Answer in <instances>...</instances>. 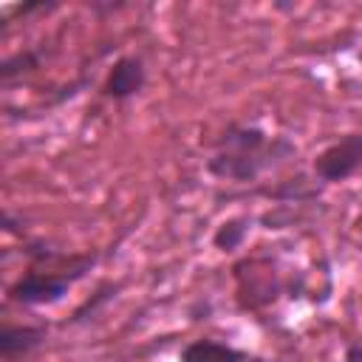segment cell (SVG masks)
Masks as SVG:
<instances>
[{
	"mask_svg": "<svg viewBox=\"0 0 362 362\" xmlns=\"http://www.w3.org/2000/svg\"><path fill=\"white\" fill-rule=\"evenodd\" d=\"M48 337L45 325H14L6 322L0 328V356L3 359H17V356H28L31 351H37Z\"/></svg>",
	"mask_w": 362,
	"mask_h": 362,
	"instance_id": "6",
	"label": "cell"
},
{
	"mask_svg": "<svg viewBox=\"0 0 362 362\" xmlns=\"http://www.w3.org/2000/svg\"><path fill=\"white\" fill-rule=\"evenodd\" d=\"M249 226H252V218H249V215H238V218L223 221V223L212 232V246L221 249V252H235V249L246 240Z\"/></svg>",
	"mask_w": 362,
	"mask_h": 362,
	"instance_id": "10",
	"label": "cell"
},
{
	"mask_svg": "<svg viewBox=\"0 0 362 362\" xmlns=\"http://www.w3.org/2000/svg\"><path fill=\"white\" fill-rule=\"evenodd\" d=\"M144 85H147V68H144L141 57L127 54L110 65V71L102 82V96L110 102H127V99L139 96L144 90Z\"/></svg>",
	"mask_w": 362,
	"mask_h": 362,
	"instance_id": "5",
	"label": "cell"
},
{
	"mask_svg": "<svg viewBox=\"0 0 362 362\" xmlns=\"http://www.w3.org/2000/svg\"><path fill=\"white\" fill-rule=\"evenodd\" d=\"M110 297H116V286H105L102 291H99V297H93V300H88L76 314H74V322H79L82 317H85V311H96V305H102L105 300H110Z\"/></svg>",
	"mask_w": 362,
	"mask_h": 362,
	"instance_id": "11",
	"label": "cell"
},
{
	"mask_svg": "<svg viewBox=\"0 0 362 362\" xmlns=\"http://www.w3.org/2000/svg\"><path fill=\"white\" fill-rule=\"evenodd\" d=\"M320 192H322V184H320L317 178L311 181V178L303 175V173H297L294 178L277 181L274 187L263 189V195L272 198V201H277V204H308V201H317Z\"/></svg>",
	"mask_w": 362,
	"mask_h": 362,
	"instance_id": "8",
	"label": "cell"
},
{
	"mask_svg": "<svg viewBox=\"0 0 362 362\" xmlns=\"http://www.w3.org/2000/svg\"><path fill=\"white\" fill-rule=\"evenodd\" d=\"M359 122H362V113H359Z\"/></svg>",
	"mask_w": 362,
	"mask_h": 362,
	"instance_id": "15",
	"label": "cell"
},
{
	"mask_svg": "<svg viewBox=\"0 0 362 362\" xmlns=\"http://www.w3.org/2000/svg\"><path fill=\"white\" fill-rule=\"evenodd\" d=\"M359 62H362V51H359Z\"/></svg>",
	"mask_w": 362,
	"mask_h": 362,
	"instance_id": "14",
	"label": "cell"
},
{
	"mask_svg": "<svg viewBox=\"0 0 362 362\" xmlns=\"http://www.w3.org/2000/svg\"><path fill=\"white\" fill-rule=\"evenodd\" d=\"M345 362H362V342L348 345V351H345Z\"/></svg>",
	"mask_w": 362,
	"mask_h": 362,
	"instance_id": "13",
	"label": "cell"
},
{
	"mask_svg": "<svg viewBox=\"0 0 362 362\" xmlns=\"http://www.w3.org/2000/svg\"><path fill=\"white\" fill-rule=\"evenodd\" d=\"M93 263L96 255H59L48 266H31L8 286V300L20 305H54L90 272Z\"/></svg>",
	"mask_w": 362,
	"mask_h": 362,
	"instance_id": "3",
	"label": "cell"
},
{
	"mask_svg": "<svg viewBox=\"0 0 362 362\" xmlns=\"http://www.w3.org/2000/svg\"><path fill=\"white\" fill-rule=\"evenodd\" d=\"M235 280V300L240 311H263L274 305L283 294L300 297L305 291L303 272H294L286 277L280 272L277 257L272 255H246L232 266Z\"/></svg>",
	"mask_w": 362,
	"mask_h": 362,
	"instance_id": "2",
	"label": "cell"
},
{
	"mask_svg": "<svg viewBox=\"0 0 362 362\" xmlns=\"http://www.w3.org/2000/svg\"><path fill=\"white\" fill-rule=\"evenodd\" d=\"M314 178L325 184H342L362 170V130L342 133L311 161Z\"/></svg>",
	"mask_w": 362,
	"mask_h": 362,
	"instance_id": "4",
	"label": "cell"
},
{
	"mask_svg": "<svg viewBox=\"0 0 362 362\" xmlns=\"http://www.w3.org/2000/svg\"><path fill=\"white\" fill-rule=\"evenodd\" d=\"M42 59H45V54H42L40 48H23V51L8 54V57L0 62V79H3V85H11L14 79L34 74V71L42 65Z\"/></svg>",
	"mask_w": 362,
	"mask_h": 362,
	"instance_id": "9",
	"label": "cell"
},
{
	"mask_svg": "<svg viewBox=\"0 0 362 362\" xmlns=\"http://www.w3.org/2000/svg\"><path fill=\"white\" fill-rule=\"evenodd\" d=\"M59 3H25V6H14V11L17 14H23V17H28V14H48V11H54Z\"/></svg>",
	"mask_w": 362,
	"mask_h": 362,
	"instance_id": "12",
	"label": "cell"
},
{
	"mask_svg": "<svg viewBox=\"0 0 362 362\" xmlns=\"http://www.w3.org/2000/svg\"><path fill=\"white\" fill-rule=\"evenodd\" d=\"M297 156V144L288 136H272L257 124L232 122L215 139L206 158V173L218 181L252 184L263 173L277 170Z\"/></svg>",
	"mask_w": 362,
	"mask_h": 362,
	"instance_id": "1",
	"label": "cell"
},
{
	"mask_svg": "<svg viewBox=\"0 0 362 362\" xmlns=\"http://www.w3.org/2000/svg\"><path fill=\"white\" fill-rule=\"evenodd\" d=\"M181 362H260L257 356L240 351V348H232L221 339H192L181 348L178 354Z\"/></svg>",
	"mask_w": 362,
	"mask_h": 362,
	"instance_id": "7",
	"label": "cell"
}]
</instances>
